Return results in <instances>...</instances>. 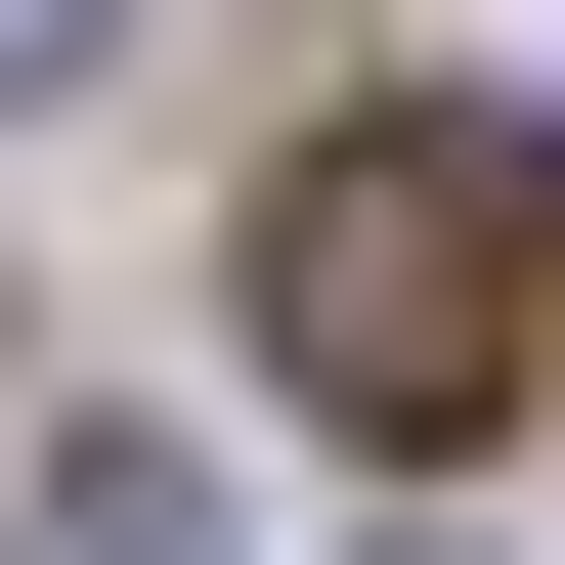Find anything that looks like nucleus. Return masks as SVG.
<instances>
[{
  "mask_svg": "<svg viewBox=\"0 0 565 565\" xmlns=\"http://www.w3.org/2000/svg\"><path fill=\"white\" fill-rule=\"evenodd\" d=\"M262 392L305 435H479L522 392V131H305L262 174Z\"/></svg>",
  "mask_w": 565,
  "mask_h": 565,
  "instance_id": "1",
  "label": "nucleus"
},
{
  "mask_svg": "<svg viewBox=\"0 0 565 565\" xmlns=\"http://www.w3.org/2000/svg\"><path fill=\"white\" fill-rule=\"evenodd\" d=\"M44 565H262V479L217 435H44Z\"/></svg>",
  "mask_w": 565,
  "mask_h": 565,
  "instance_id": "2",
  "label": "nucleus"
},
{
  "mask_svg": "<svg viewBox=\"0 0 565 565\" xmlns=\"http://www.w3.org/2000/svg\"><path fill=\"white\" fill-rule=\"evenodd\" d=\"M44 44H87V0H0V87H44Z\"/></svg>",
  "mask_w": 565,
  "mask_h": 565,
  "instance_id": "3",
  "label": "nucleus"
}]
</instances>
